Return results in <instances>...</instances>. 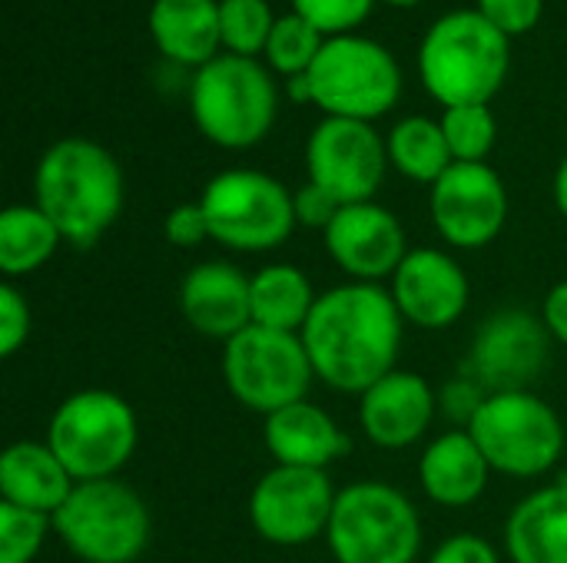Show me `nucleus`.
Here are the masks:
<instances>
[{
	"mask_svg": "<svg viewBox=\"0 0 567 563\" xmlns=\"http://www.w3.org/2000/svg\"><path fill=\"white\" fill-rule=\"evenodd\" d=\"M405 319L379 282H342L319 292L302 329L316 378L342 395H362L399 368Z\"/></svg>",
	"mask_w": 567,
	"mask_h": 563,
	"instance_id": "nucleus-1",
	"label": "nucleus"
},
{
	"mask_svg": "<svg viewBox=\"0 0 567 563\" xmlns=\"http://www.w3.org/2000/svg\"><path fill=\"white\" fill-rule=\"evenodd\" d=\"M33 196L66 246L90 249L123 212V173L100 143L66 136L40 156Z\"/></svg>",
	"mask_w": 567,
	"mask_h": 563,
	"instance_id": "nucleus-2",
	"label": "nucleus"
},
{
	"mask_svg": "<svg viewBox=\"0 0 567 563\" xmlns=\"http://www.w3.org/2000/svg\"><path fill=\"white\" fill-rule=\"evenodd\" d=\"M419 70L445 110L488 103L508 73V37L478 10L445 13L422 40Z\"/></svg>",
	"mask_w": 567,
	"mask_h": 563,
	"instance_id": "nucleus-3",
	"label": "nucleus"
},
{
	"mask_svg": "<svg viewBox=\"0 0 567 563\" xmlns=\"http://www.w3.org/2000/svg\"><path fill=\"white\" fill-rule=\"evenodd\" d=\"M76 481L116 478L136 455L140 421L133 405L106 388L66 395L43 438Z\"/></svg>",
	"mask_w": 567,
	"mask_h": 563,
	"instance_id": "nucleus-4",
	"label": "nucleus"
},
{
	"mask_svg": "<svg viewBox=\"0 0 567 563\" xmlns=\"http://www.w3.org/2000/svg\"><path fill=\"white\" fill-rule=\"evenodd\" d=\"M326 544L336 563H415L422 554L419 508L385 481L346 484Z\"/></svg>",
	"mask_w": 567,
	"mask_h": 563,
	"instance_id": "nucleus-5",
	"label": "nucleus"
},
{
	"mask_svg": "<svg viewBox=\"0 0 567 563\" xmlns=\"http://www.w3.org/2000/svg\"><path fill=\"white\" fill-rule=\"evenodd\" d=\"M53 534L83 563H140L153 518L140 491L120 478L80 481L53 518Z\"/></svg>",
	"mask_w": 567,
	"mask_h": 563,
	"instance_id": "nucleus-6",
	"label": "nucleus"
},
{
	"mask_svg": "<svg viewBox=\"0 0 567 563\" xmlns=\"http://www.w3.org/2000/svg\"><path fill=\"white\" fill-rule=\"evenodd\" d=\"M189 110L209 143L249 149L276 123V86L252 56H216L196 70Z\"/></svg>",
	"mask_w": 567,
	"mask_h": 563,
	"instance_id": "nucleus-7",
	"label": "nucleus"
},
{
	"mask_svg": "<svg viewBox=\"0 0 567 563\" xmlns=\"http://www.w3.org/2000/svg\"><path fill=\"white\" fill-rule=\"evenodd\" d=\"M468 435L478 441L495 475L545 478L565 455V425L535 392H495L478 408Z\"/></svg>",
	"mask_w": 567,
	"mask_h": 563,
	"instance_id": "nucleus-8",
	"label": "nucleus"
},
{
	"mask_svg": "<svg viewBox=\"0 0 567 563\" xmlns=\"http://www.w3.org/2000/svg\"><path fill=\"white\" fill-rule=\"evenodd\" d=\"M199 206L213 242L233 252L256 256L279 249L299 226L292 192L259 169H226L213 176L199 196Z\"/></svg>",
	"mask_w": 567,
	"mask_h": 563,
	"instance_id": "nucleus-9",
	"label": "nucleus"
},
{
	"mask_svg": "<svg viewBox=\"0 0 567 563\" xmlns=\"http://www.w3.org/2000/svg\"><path fill=\"white\" fill-rule=\"evenodd\" d=\"M223 382L243 408L269 418L309 398L316 368L302 335L249 325L223 345Z\"/></svg>",
	"mask_w": 567,
	"mask_h": 563,
	"instance_id": "nucleus-10",
	"label": "nucleus"
},
{
	"mask_svg": "<svg viewBox=\"0 0 567 563\" xmlns=\"http://www.w3.org/2000/svg\"><path fill=\"white\" fill-rule=\"evenodd\" d=\"M312 103L329 116L372 123L399 103L402 73L385 46L365 37H332L306 73Z\"/></svg>",
	"mask_w": 567,
	"mask_h": 563,
	"instance_id": "nucleus-11",
	"label": "nucleus"
},
{
	"mask_svg": "<svg viewBox=\"0 0 567 563\" xmlns=\"http://www.w3.org/2000/svg\"><path fill=\"white\" fill-rule=\"evenodd\" d=\"M336 498L329 471L276 465L249 491V524L272 548H306L326 538Z\"/></svg>",
	"mask_w": 567,
	"mask_h": 563,
	"instance_id": "nucleus-12",
	"label": "nucleus"
},
{
	"mask_svg": "<svg viewBox=\"0 0 567 563\" xmlns=\"http://www.w3.org/2000/svg\"><path fill=\"white\" fill-rule=\"evenodd\" d=\"M548 352L551 332L542 315L528 309H498L478 325L462 375L475 378L488 395L532 392L548 365Z\"/></svg>",
	"mask_w": 567,
	"mask_h": 563,
	"instance_id": "nucleus-13",
	"label": "nucleus"
},
{
	"mask_svg": "<svg viewBox=\"0 0 567 563\" xmlns=\"http://www.w3.org/2000/svg\"><path fill=\"white\" fill-rule=\"evenodd\" d=\"M389 149L372 123L326 116L306 143L309 183L322 186L342 206L372 202L385 179Z\"/></svg>",
	"mask_w": 567,
	"mask_h": 563,
	"instance_id": "nucleus-14",
	"label": "nucleus"
},
{
	"mask_svg": "<svg viewBox=\"0 0 567 563\" xmlns=\"http://www.w3.org/2000/svg\"><path fill=\"white\" fill-rule=\"evenodd\" d=\"M432 222L452 249H485L508 222V192L488 163H452L432 186Z\"/></svg>",
	"mask_w": 567,
	"mask_h": 563,
	"instance_id": "nucleus-15",
	"label": "nucleus"
},
{
	"mask_svg": "<svg viewBox=\"0 0 567 563\" xmlns=\"http://www.w3.org/2000/svg\"><path fill=\"white\" fill-rule=\"evenodd\" d=\"M322 239L329 259L349 275V282L382 285V279H392L412 252L399 216L375 199L342 206Z\"/></svg>",
	"mask_w": 567,
	"mask_h": 563,
	"instance_id": "nucleus-16",
	"label": "nucleus"
},
{
	"mask_svg": "<svg viewBox=\"0 0 567 563\" xmlns=\"http://www.w3.org/2000/svg\"><path fill=\"white\" fill-rule=\"evenodd\" d=\"M405 325L425 332L452 329L472 299V285L458 259L445 249H412L389 285Z\"/></svg>",
	"mask_w": 567,
	"mask_h": 563,
	"instance_id": "nucleus-17",
	"label": "nucleus"
},
{
	"mask_svg": "<svg viewBox=\"0 0 567 563\" xmlns=\"http://www.w3.org/2000/svg\"><path fill=\"white\" fill-rule=\"evenodd\" d=\"M439 415L435 388L419 375L395 368L359 395V428L382 451H402L425 438Z\"/></svg>",
	"mask_w": 567,
	"mask_h": 563,
	"instance_id": "nucleus-18",
	"label": "nucleus"
},
{
	"mask_svg": "<svg viewBox=\"0 0 567 563\" xmlns=\"http://www.w3.org/2000/svg\"><path fill=\"white\" fill-rule=\"evenodd\" d=\"M176 302L193 332L216 338L223 345L252 325L249 275L223 259L193 265L179 282Z\"/></svg>",
	"mask_w": 567,
	"mask_h": 563,
	"instance_id": "nucleus-19",
	"label": "nucleus"
},
{
	"mask_svg": "<svg viewBox=\"0 0 567 563\" xmlns=\"http://www.w3.org/2000/svg\"><path fill=\"white\" fill-rule=\"evenodd\" d=\"M262 441L276 465L309 468V471H329V465L346 458L352 448L339 421L309 398L269 415L262 428Z\"/></svg>",
	"mask_w": 567,
	"mask_h": 563,
	"instance_id": "nucleus-20",
	"label": "nucleus"
},
{
	"mask_svg": "<svg viewBox=\"0 0 567 563\" xmlns=\"http://www.w3.org/2000/svg\"><path fill=\"white\" fill-rule=\"evenodd\" d=\"M492 465L468 428H452L429 441L419 458V484L439 508H472L488 491Z\"/></svg>",
	"mask_w": 567,
	"mask_h": 563,
	"instance_id": "nucleus-21",
	"label": "nucleus"
},
{
	"mask_svg": "<svg viewBox=\"0 0 567 563\" xmlns=\"http://www.w3.org/2000/svg\"><path fill=\"white\" fill-rule=\"evenodd\" d=\"M80 481L47 441H13L0 455V501L56 518Z\"/></svg>",
	"mask_w": 567,
	"mask_h": 563,
	"instance_id": "nucleus-22",
	"label": "nucleus"
},
{
	"mask_svg": "<svg viewBox=\"0 0 567 563\" xmlns=\"http://www.w3.org/2000/svg\"><path fill=\"white\" fill-rule=\"evenodd\" d=\"M512 563H567V478L522 498L505 521Z\"/></svg>",
	"mask_w": 567,
	"mask_h": 563,
	"instance_id": "nucleus-23",
	"label": "nucleus"
},
{
	"mask_svg": "<svg viewBox=\"0 0 567 563\" xmlns=\"http://www.w3.org/2000/svg\"><path fill=\"white\" fill-rule=\"evenodd\" d=\"M150 33L156 46L186 66H206L216 60L219 33V3L213 0H156L150 10Z\"/></svg>",
	"mask_w": 567,
	"mask_h": 563,
	"instance_id": "nucleus-24",
	"label": "nucleus"
},
{
	"mask_svg": "<svg viewBox=\"0 0 567 563\" xmlns=\"http://www.w3.org/2000/svg\"><path fill=\"white\" fill-rule=\"evenodd\" d=\"M249 302H252V325L272 332L302 335L319 292L312 289L309 275L299 265L272 262L249 275Z\"/></svg>",
	"mask_w": 567,
	"mask_h": 563,
	"instance_id": "nucleus-25",
	"label": "nucleus"
},
{
	"mask_svg": "<svg viewBox=\"0 0 567 563\" xmlns=\"http://www.w3.org/2000/svg\"><path fill=\"white\" fill-rule=\"evenodd\" d=\"M60 229L40 206H7L0 212V272L7 282L40 272L60 249Z\"/></svg>",
	"mask_w": 567,
	"mask_h": 563,
	"instance_id": "nucleus-26",
	"label": "nucleus"
},
{
	"mask_svg": "<svg viewBox=\"0 0 567 563\" xmlns=\"http://www.w3.org/2000/svg\"><path fill=\"white\" fill-rule=\"evenodd\" d=\"M385 149H389V163L412 183H429L435 186L449 169H452V149H449V139L442 133V123L435 119H425V116H409L402 119L389 139H385Z\"/></svg>",
	"mask_w": 567,
	"mask_h": 563,
	"instance_id": "nucleus-27",
	"label": "nucleus"
},
{
	"mask_svg": "<svg viewBox=\"0 0 567 563\" xmlns=\"http://www.w3.org/2000/svg\"><path fill=\"white\" fill-rule=\"evenodd\" d=\"M322 43H326L322 33L306 17L289 13V17H279L272 23L269 43H266V60H269L272 70H279V73H286L292 80V76L309 73V66L316 63Z\"/></svg>",
	"mask_w": 567,
	"mask_h": 563,
	"instance_id": "nucleus-28",
	"label": "nucleus"
},
{
	"mask_svg": "<svg viewBox=\"0 0 567 563\" xmlns=\"http://www.w3.org/2000/svg\"><path fill=\"white\" fill-rule=\"evenodd\" d=\"M439 123H442V133L449 139L455 163H485V156L495 146V136H498L488 103L449 106Z\"/></svg>",
	"mask_w": 567,
	"mask_h": 563,
	"instance_id": "nucleus-29",
	"label": "nucleus"
},
{
	"mask_svg": "<svg viewBox=\"0 0 567 563\" xmlns=\"http://www.w3.org/2000/svg\"><path fill=\"white\" fill-rule=\"evenodd\" d=\"M272 10L266 0H223L219 3V33L236 56H252L266 50L272 33Z\"/></svg>",
	"mask_w": 567,
	"mask_h": 563,
	"instance_id": "nucleus-30",
	"label": "nucleus"
},
{
	"mask_svg": "<svg viewBox=\"0 0 567 563\" xmlns=\"http://www.w3.org/2000/svg\"><path fill=\"white\" fill-rule=\"evenodd\" d=\"M53 518L0 501V563H33L40 557Z\"/></svg>",
	"mask_w": 567,
	"mask_h": 563,
	"instance_id": "nucleus-31",
	"label": "nucleus"
},
{
	"mask_svg": "<svg viewBox=\"0 0 567 563\" xmlns=\"http://www.w3.org/2000/svg\"><path fill=\"white\" fill-rule=\"evenodd\" d=\"M375 0H292L296 13L306 17L319 33H346L359 27Z\"/></svg>",
	"mask_w": 567,
	"mask_h": 563,
	"instance_id": "nucleus-32",
	"label": "nucleus"
},
{
	"mask_svg": "<svg viewBox=\"0 0 567 563\" xmlns=\"http://www.w3.org/2000/svg\"><path fill=\"white\" fill-rule=\"evenodd\" d=\"M33 329V315H30V302L27 295L17 289V282H0V355L13 358Z\"/></svg>",
	"mask_w": 567,
	"mask_h": 563,
	"instance_id": "nucleus-33",
	"label": "nucleus"
},
{
	"mask_svg": "<svg viewBox=\"0 0 567 563\" xmlns=\"http://www.w3.org/2000/svg\"><path fill=\"white\" fill-rule=\"evenodd\" d=\"M485 398H488V392H485L475 378L458 375V378H452V382L439 392V411H442L455 428H468V425L475 421L478 408L485 405Z\"/></svg>",
	"mask_w": 567,
	"mask_h": 563,
	"instance_id": "nucleus-34",
	"label": "nucleus"
},
{
	"mask_svg": "<svg viewBox=\"0 0 567 563\" xmlns=\"http://www.w3.org/2000/svg\"><path fill=\"white\" fill-rule=\"evenodd\" d=\"M478 13L495 23L505 37L525 33L542 17V0H478Z\"/></svg>",
	"mask_w": 567,
	"mask_h": 563,
	"instance_id": "nucleus-35",
	"label": "nucleus"
},
{
	"mask_svg": "<svg viewBox=\"0 0 567 563\" xmlns=\"http://www.w3.org/2000/svg\"><path fill=\"white\" fill-rule=\"evenodd\" d=\"M163 232L166 239L176 246V249H196L203 246L209 236V222H206V212L199 202H179L176 209H169L166 222H163Z\"/></svg>",
	"mask_w": 567,
	"mask_h": 563,
	"instance_id": "nucleus-36",
	"label": "nucleus"
},
{
	"mask_svg": "<svg viewBox=\"0 0 567 563\" xmlns=\"http://www.w3.org/2000/svg\"><path fill=\"white\" fill-rule=\"evenodd\" d=\"M292 206H296V222L306 226V229H329L332 219L339 216L342 202L336 196H329L322 186L316 183H306L292 192Z\"/></svg>",
	"mask_w": 567,
	"mask_h": 563,
	"instance_id": "nucleus-37",
	"label": "nucleus"
},
{
	"mask_svg": "<svg viewBox=\"0 0 567 563\" xmlns=\"http://www.w3.org/2000/svg\"><path fill=\"white\" fill-rule=\"evenodd\" d=\"M429 563H502V554L495 551L492 541L462 531V534L445 538V541L432 551Z\"/></svg>",
	"mask_w": 567,
	"mask_h": 563,
	"instance_id": "nucleus-38",
	"label": "nucleus"
},
{
	"mask_svg": "<svg viewBox=\"0 0 567 563\" xmlns=\"http://www.w3.org/2000/svg\"><path fill=\"white\" fill-rule=\"evenodd\" d=\"M542 319H545L551 338L567 345V279L565 282H558V285H551V292L545 295V302H542Z\"/></svg>",
	"mask_w": 567,
	"mask_h": 563,
	"instance_id": "nucleus-39",
	"label": "nucleus"
},
{
	"mask_svg": "<svg viewBox=\"0 0 567 563\" xmlns=\"http://www.w3.org/2000/svg\"><path fill=\"white\" fill-rule=\"evenodd\" d=\"M555 202H558V212L567 219V159L558 166V176H555Z\"/></svg>",
	"mask_w": 567,
	"mask_h": 563,
	"instance_id": "nucleus-40",
	"label": "nucleus"
},
{
	"mask_svg": "<svg viewBox=\"0 0 567 563\" xmlns=\"http://www.w3.org/2000/svg\"><path fill=\"white\" fill-rule=\"evenodd\" d=\"M289 93H292V100H312V93H309V80H306V73L302 76H292L289 80Z\"/></svg>",
	"mask_w": 567,
	"mask_h": 563,
	"instance_id": "nucleus-41",
	"label": "nucleus"
},
{
	"mask_svg": "<svg viewBox=\"0 0 567 563\" xmlns=\"http://www.w3.org/2000/svg\"><path fill=\"white\" fill-rule=\"evenodd\" d=\"M389 3H395V7H412V3H419V0H389Z\"/></svg>",
	"mask_w": 567,
	"mask_h": 563,
	"instance_id": "nucleus-42",
	"label": "nucleus"
}]
</instances>
